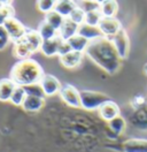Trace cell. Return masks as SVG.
<instances>
[{
    "label": "cell",
    "mask_w": 147,
    "mask_h": 152,
    "mask_svg": "<svg viewBox=\"0 0 147 152\" xmlns=\"http://www.w3.org/2000/svg\"><path fill=\"white\" fill-rule=\"evenodd\" d=\"M44 105H45V98L27 95V98L24 99L22 107L27 112H38L44 107Z\"/></svg>",
    "instance_id": "15"
},
{
    "label": "cell",
    "mask_w": 147,
    "mask_h": 152,
    "mask_svg": "<svg viewBox=\"0 0 147 152\" xmlns=\"http://www.w3.org/2000/svg\"><path fill=\"white\" fill-rule=\"evenodd\" d=\"M144 72H145V74L147 75V64L145 65V67H144Z\"/></svg>",
    "instance_id": "33"
},
{
    "label": "cell",
    "mask_w": 147,
    "mask_h": 152,
    "mask_svg": "<svg viewBox=\"0 0 147 152\" xmlns=\"http://www.w3.org/2000/svg\"><path fill=\"white\" fill-rule=\"evenodd\" d=\"M108 126H109V128L115 134H121L125 129V120L119 115L117 118L113 119L111 121H109Z\"/></svg>",
    "instance_id": "27"
},
{
    "label": "cell",
    "mask_w": 147,
    "mask_h": 152,
    "mask_svg": "<svg viewBox=\"0 0 147 152\" xmlns=\"http://www.w3.org/2000/svg\"><path fill=\"white\" fill-rule=\"evenodd\" d=\"M37 31L40 35L43 40H47V39H51V38H54L55 36H57V30L53 28L52 26H49L45 20L39 24Z\"/></svg>",
    "instance_id": "22"
},
{
    "label": "cell",
    "mask_w": 147,
    "mask_h": 152,
    "mask_svg": "<svg viewBox=\"0 0 147 152\" xmlns=\"http://www.w3.org/2000/svg\"><path fill=\"white\" fill-rule=\"evenodd\" d=\"M59 95L64 103L71 107H82L81 104V91L76 89L71 84H64L62 86Z\"/></svg>",
    "instance_id": "6"
},
{
    "label": "cell",
    "mask_w": 147,
    "mask_h": 152,
    "mask_svg": "<svg viewBox=\"0 0 147 152\" xmlns=\"http://www.w3.org/2000/svg\"><path fill=\"white\" fill-rule=\"evenodd\" d=\"M102 18L103 16L101 14L100 10H93V12H90V13H85V22L84 23L92 26V27H98Z\"/></svg>",
    "instance_id": "25"
},
{
    "label": "cell",
    "mask_w": 147,
    "mask_h": 152,
    "mask_svg": "<svg viewBox=\"0 0 147 152\" xmlns=\"http://www.w3.org/2000/svg\"><path fill=\"white\" fill-rule=\"evenodd\" d=\"M39 84L44 91V95L49 96V97L59 94L62 88V84L60 83V81L54 75H51V74H45Z\"/></svg>",
    "instance_id": "9"
},
{
    "label": "cell",
    "mask_w": 147,
    "mask_h": 152,
    "mask_svg": "<svg viewBox=\"0 0 147 152\" xmlns=\"http://www.w3.org/2000/svg\"><path fill=\"white\" fill-rule=\"evenodd\" d=\"M15 10L10 1H2L0 4V26H4L5 22L10 18H14Z\"/></svg>",
    "instance_id": "21"
},
{
    "label": "cell",
    "mask_w": 147,
    "mask_h": 152,
    "mask_svg": "<svg viewBox=\"0 0 147 152\" xmlns=\"http://www.w3.org/2000/svg\"><path fill=\"white\" fill-rule=\"evenodd\" d=\"M45 21L49 24V26H52L54 29L59 30V29L61 28L62 23H63L64 18L63 16H61L59 13H56L55 10H52V12H49V13L45 14Z\"/></svg>",
    "instance_id": "23"
},
{
    "label": "cell",
    "mask_w": 147,
    "mask_h": 152,
    "mask_svg": "<svg viewBox=\"0 0 147 152\" xmlns=\"http://www.w3.org/2000/svg\"><path fill=\"white\" fill-rule=\"evenodd\" d=\"M78 8H81L85 13H90L93 10H100L101 1H76Z\"/></svg>",
    "instance_id": "26"
},
{
    "label": "cell",
    "mask_w": 147,
    "mask_h": 152,
    "mask_svg": "<svg viewBox=\"0 0 147 152\" xmlns=\"http://www.w3.org/2000/svg\"><path fill=\"white\" fill-rule=\"evenodd\" d=\"M4 27L6 29L7 34H8L9 38L13 42H16L17 39H20L21 37H23L27 32L28 28L17 19L15 18H10L9 20H7L4 24Z\"/></svg>",
    "instance_id": "7"
},
{
    "label": "cell",
    "mask_w": 147,
    "mask_h": 152,
    "mask_svg": "<svg viewBox=\"0 0 147 152\" xmlns=\"http://www.w3.org/2000/svg\"><path fill=\"white\" fill-rule=\"evenodd\" d=\"M67 42H68V44L70 45V48H71L73 51L84 53L85 50H86V48H87V44H89L90 40L77 34L76 36H74V37H71L70 39H68Z\"/></svg>",
    "instance_id": "19"
},
{
    "label": "cell",
    "mask_w": 147,
    "mask_h": 152,
    "mask_svg": "<svg viewBox=\"0 0 147 152\" xmlns=\"http://www.w3.org/2000/svg\"><path fill=\"white\" fill-rule=\"evenodd\" d=\"M69 19L71 20L73 22H75L77 26H81V24H83V23L85 22V12H83V10H81V8H78V7H76V8L71 12Z\"/></svg>",
    "instance_id": "29"
},
{
    "label": "cell",
    "mask_w": 147,
    "mask_h": 152,
    "mask_svg": "<svg viewBox=\"0 0 147 152\" xmlns=\"http://www.w3.org/2000/svg\"><path fill=\"white\" fill-rule=\"evenodd\" d=\"M78 35H81L84 38L89 39V40H92L94 38L102 36V34H101V31L99 30L98 27H92V26H89L86 23H83L78 27Z\"/></svg>",
    "instance_id": "18"
},
{
    "label": "cell",
    "mask_w": 147,
    "mask_h": 152,
    "mask_svg": "<svg viewBox=\"0 0 147 152\" xmlns=\"http://www.w3.org/2000/svg\"><path fill=\"white\" fill-rule=\"evenodd\" d=\"M98 113H99V115L101 116V119H103L105 121L109 122L113 119L119 116L121 111H119V105L116 104L114 100L110 99V100H108L107 103H105V104L102 105L100 108L98 110Z\"/></svg>",
    "instance_id": "11"
},
{
    "label": "cell",
    "mask_w": 147,
    "mask_h": 152,
    "mask_svg": "<svg viewBox=\"0 0 147 152\" xmlns=\"http://www.w3.org/2000/svg\"><path fill=\"white\" fill-rule=\"evenodd\" d=\"M83 54L82 52H76V51H70L69 53L59 57L61 65L65 68H75L77 67L83 60Z\"/></svg>",
    "instance_id": "14"
},
{
    "label": "cell",
    "mask_w": 147,
    "mask_h": 152,
    "mask_svg": "<svg viewBox=\"0 0 147 152\" xmlns=\"http://www.w3.org/2000/svg\"><path fill=\"white\" fill-rule=\"evenodd\" d=\"M55 5H56V1H54V0H39L36 4L38 10H40L45 14L54 10Z\"/></svg>",
    "instance_id": "28"
},
{
    "label": "cell",
    "mask_w": 147,
    "mask_h": 152,
    "mask_svg": "<svg viewBox=\"0 0 147 152\" xmlns=\"http://www.w3.org/2000/svg\"><path fill=\"white\" fill-rule=\"evenodd\" d=\"M123 152H147V140L131 138L122 144Z\"/></svg>",
    "instance_id": "13"
},
{
    "label": "cell",
    "mask_w": 147,
    "mask_h": 152,
    "mask_svg": "<svg viewBox=\"0 0 147 152\" xmlns=\"http://www.w3.org/2000/svg\"><path fill=\"white\" fill-rule=\"evenodd\" d=\"M25 98H27V92H25L24 88L16 86L15 89H14V91H13V94H12V97H10L9 102L12 104L16 105V106H22Z\"/></svg>",
    "instance_id": "24"
},
{
    "label": "cell",
    "mask_w": 147,
    "mask_h": 152,
    "mask_svg": "<svg viewBox=\"0 0 147 152\" xmlns=\"http://www.w3.org/2000/svg\"><path fill=\"white\" fill-rule=\"evenodd\" d=\"M70 51H73L71 48H70V45L68 44V42H67V40H63V43H62V45H61V48H60V51H59V57H61V56H64V54L69 53Z\"/></svg>",
    "instance_id": "32"
},
{
    "label": "cell",
    "mask_w": 147,
    "mask_h": 152,
    "mask_svg": "<svg viewBox=\"0 0 147 152\" xmlns=\"http://www.w3.org/2000/svg\"><path fill=\"white\" fill-rule=\"evenodd\" d=\"M98 28L101 31L102 36L111 38L122 29V24L116 18H102Z\"/></svg>",
    "instance_id": "8"
},
{
    "label": "cell",
    "mask_w": 147,
    "mask_h": 152,
    "mask_svg": "<svg viewBox=\"0 0 147 152\" xmlns=\"http://www.w3.org/2000/svg\"><path fill=\"white\" fill-rule=\"evenodd\" d=\"M9 40H10V38H9L5 27L0 26V51H2L4 48L8 45Z\"/></svg>",
    "instance_id": "31"
},
{
    "label": "cell",
    "mask_w": 147,
    "mask_h": 152,
    "mask_svg": "<svg viewBox=\"0 0 147 152\" xmlns=\"http://www.w3.org/2000/svg\"><path fill=\"white\" fill-rule=\"evenodd\" d=\"M108 100H110V98L102 92L90 91V90L81 91V104L84 110H87V111L99 110Z\"/></svg>",
    "instance_id": "4"
},
{
    "label": "cell",
    "mask_w": 147,
    "mask_h": 152,
    "mask_svg": "<svg viewBox=\"0 0 147 152\" xmlns=\"http://www.w3.org/2000/svg\"><path fill=\"white\" fill-rule=\"evenodd\" d=\"M43 44V39L37 30L28 29L25 35L23 37L14 42L13 45V54L16 58L24 60L29 59L32 53L40 50V46Z\"/></svg>",
    "instance_id": "3"
},
{
    "label": "cell",
    "mask_w": 147,
    "mask_h": 152,
    "mask_svg": "<svg viewBox=\"0 0 147 152\" xmlns=\"http://www.w3.org/2000/svg\"><path fill=\"white\" fill-rule=\"evenodd\" d=\"M1 2H2V1H0V4H1Z\"/></svg>",
    "instance_id": "34"
},
{
    "label": "cell",
    "mask_w": 147,
    "mask_h": 152,
    "mask_svg": "<svg viewBox=\"0 0 147 152\" xmlns=\"http://www.w3.org/2000/svg\"><path fill=\"white\" fill-rule=\"evenodd\" d=\"M15 86H16L15 83L10 78H1L0 80V102L2 103L9 102Z\"/></svg>",
    "instance_id": "16"
},
{
    "label": "cell",
    "mask_w": 147,
    "mask_h": 152,
    "mask_svg": "<svg viewBox=\"0 0 147 152\" xmlns=\"http://www.w3.org/2000/svg\"><path fill=\"white\" fill-rule=\"evenodd\" d=\"M119 10V4L116 1H101L100 12L103 18H115Z\"/></svg>",
    "instance_id": "20"
},
{
    "label": "cell",
    "mask_w": 147,
    "mask_h": 152,
    "mask_svg": "<svg viewBox=\"0 0 147 152\" xmlns=\"http://www.w3.org/2000/svg\"><path fill=\"white\" fill-rule=\"evenodd\" d=\"M85 54L110 75H115L121 68L122 59L110 38L101 36L90 40L85 50Z\"/></svg>",
    "instance_id": "1"
},
{
    "label": "cell",
    "mask_w": 147,
    "mask_h": 152,
    "mask_svg": "<svg viewBox=\"0 0 147 152\" xmlns=\"http://www.w3.org/2000/svg\"><path fill=\"white\" fill-rule=\"evenodd\" d=\"M24 90H25L28 96H35V97H40V98L45 97L40 84H32V86H24Z\"/></svg>",
    "instance_id": "30"
},
{
    "label": "cell",
    "mask_w": 147,
    "mask_h": 152,
    "mask_svg": "<svg viewBox=\"0 0 147 152\" xmlns=\"http://www.w3.org/2000/svg\"><path fill=\"white\" fill-rule=\"evenodd\" d=\"M78 27L79 26H77L69 18H67V19H64L61 28L57 30V35L63 40H68L78 34Z\"/></svg>",
    "instance_id": "12"
},
{
    "label": "cell",
    "mask_w": 147,
    "mask_h": 152,
    "mask_svg": "<svg viewBox=\"0 0 147 152\" xmlns=\"http://www.w3.org/2000/svg\"><path fill=\"white\" fill-rule=\"evenodd\" d=\"M45 73L43 67L35 59H24L17 61L12 67L9 78L18 86H29L32 84H39Z\"/></svg>",
    "instance_id": "2"
},
{
    "label": "cell",
    "mask_w": 147,
    "mask_h": 152,
    "mask_svg": "<svg viewBox=\"0 0 147 152\" xmlns=\"http://www.w3.org/2000/svg\"><path fill=\"white\" fill-rule=\"evenodd\" d=\"M76 7H77L76 1H67V0H63V1H56L54 10L56 13H59L61 16H63L64 19H67V18L70 16L71 12Z\"/></svg>",
    "instance_id": "17"
},
{
    "label": "cell",
    "mask_w": 147,
    "mask_h": 152,
    "mask_svg": "<svg viewBox=\"0 0 147 152\" xmlns=\"http://www.w3.org/2000/svg\"><path fill=\"white\" fill-rule=\"evenodd\" d=\"M62 43H63V39L57 35L54 38H51V39H47V40H43V44L40 46V51L46 57L59 56V51H60V48H61Z\"/></svg>",
    "instance_id": "10"
},
{
    "label": "cell",
    "mask_w": 147,
    "mask_h": 152,
    "mask_svg": "<svg viewBox=\"0 0 147 152\" xmlns=\"http://www.w3.org/2000/svg\"><path fill=\"white\" fill-rule=\"evenodd\" d=\"M110 40L114 44L119 58L127 59L129 57V53H130V39H129L127 31L122 28L114 37L110 38Z\"/></svg>",
    "instance_id": "5"
}]
</instances>
